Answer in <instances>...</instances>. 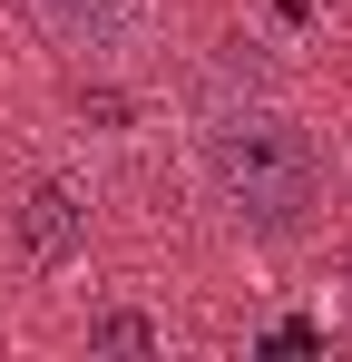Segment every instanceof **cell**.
<instances>
[{"label": "cell", "instance_id": "5b68a950", "mask_svg": "<svg viewBox=\"0 0 352 362\" xmlns=\"http://www.w3.org/2000/svg\"><path fill=\"white\" fill-rule=\"evenodd\" d=\"M274 10H284V20H313V0H274Z\"/></svg>", "mask_w": 352, "mask_h": 362}, {"label": "cell", "instance_id": "3957f363", "mask_svg": "<svg viewBox=\"0 0 352 362\" xmlns=\"http://www.w3.org/2000/svg\"><path fill=\"white\" fill-rule=\"evenodd\" d=\"M78 235H88V206H78V196H69L59 177H40L30 196H20V264L59 274V264L78 255Z\"/></svg>", "mask_w": 352, "mask_h": 362}, {"label": "cell", "instance_id": "277c9868", "mask_svg": "<svg viewBox=\"0 0 352 362\" xmlns=\"http://www.w3.org/2000/svg\"><path fill=\"white\" fill-rule=\"evenodd\" d=\"M88 343H98V353H127V362H147V353H157V323L117 303V313H98V323H88Z\"/></svg>", "mask_w": 352, "mask_h": 362}, {"label": "cell", "instance_id": "6da1fadb", "mask_svg": "<svg viewBox=\"0 0 352 362\" xmlns=\"http://www.w3.org/2000/svg\"><path fill=\"white\" fill-rule=\"evenodd\" d=\"M196 167L216 186V206L235 226H254V235H303L323 216V147H313V127L284 98H264L254 78L245 88L216 78L196 98Z\"/></svg>", "mask_w": 352, "mask_h": 362}, {"label": "cell", "instance_id": "7a4b0ae2", "mask_svg": "<svg viewBox=\"0 0 352 362\" xmlns=\"http://www.w3.org/2000/svg\"><path fill=\"white\" fill-rule=\"evenodd\" d=\"M20 10L49 30L69 59H88V69L137 59V49H147V30H157V0H20Z\"/></svg>", "mask_w": 352, "mask_h": 362}]
</instances>
